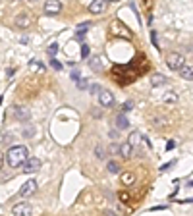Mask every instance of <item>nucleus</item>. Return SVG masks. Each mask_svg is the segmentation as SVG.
<instances>
[{
	"instance_id": "20",
	"label": "nucleus",
	"mask_w": 193,
	"mask_h": 216,
	"mask_svg": "<svg viewBox=\"0 0 193 216\" xmlns=\"http://www.w3.org/2000/svg\"><path fill=\"white\" fill-rule=\"evenodd\" d=\"M141 139H143V135H141L139 131H131V135H130V139H127V141H130L131 145L135 147V145H137V143H139Z\"/></svg>"
},
{
	"instance_id": "23",
	"label": "nucleus",
	"mask_w": 193,
	"mask_h": 216,
	"mask_svg": "<svg viewBox=\"0 0 193 216\" xmlns=\"http://www.w3.org/2000/svg\"><path fill=\"white\" fill-rule=\"evenodd\" d=\"M95 154H97V158H101V160H103V158L106 156V150H104V147L97 145V147H95Z\"/></svg>"
},
{
	"instance_id": "27",
	"label": "nucleus",
	"mask_w": 193,
	"mask_h": 216,
	"mask_svg": "<svg viewBox=\"0 0 193 216\" xmlns=\"http://www.w3.org/2000/svg\"><path fill=\"white\" fill-rule=\"evenodd\" d=\"M89 91H91V95H97V97H99V93H103L101 91V85H97V83H93L91 87H89Z\"/></svg>"
},
{
	"instance_id": "12",
	"label": "nucleus",
	"mask_w": 193,
	"mask_h": 216,
	"mask_svg": "<svg viewBox=\"0 0 193 216\" xmlns=\"http://www.w3.org/2000/svg\"><path fill=\"white\" fill-rule=\"evenodd\" d=\"M131 154H133V145L130 141L122 143V145H120V156L122 158H131Z\"/></svg>"
},
{
	"instance_id": "1",
	"label": "nucleus",
	"mask_w": 193,
	"mask_h": 216,
	"mask_svg": "<svg viewBox=\"0 0 193 216\" xmlns=\"http://www.w3.org/2000/svg\"><path fill=\"white\" fill-rule=\"evenodd\" d=\"M149 70V60L145 56H137V62H131V66H114L112 74L116 75V79L120 83H130V81H135L139 75H143L145 71Z\"/></svg>"
},
{
	"instance_id": "17",
	"label": "nucleus",
	"mask_w": 193,
	"mask_h": 216,
	"mask_svg": "<svg viewBox=\"0 0 193 216\" xmlns=\"http://www.w3.org/2000/svg\"><path fill=\"white\" fill-rule=\"evenodd\" d=\"M166 81H168L166 75L156 74V75H153V79H151V85H153V87H160V85H166Z\"/></svg>"
},
{
	"instance_id": "36",
	"label": "nucleus",
	"mask_w": 193,
	"mask_h": 216,
	"mask_svg": "<svg viewBox=\"0 0 193 216\" xmlns=\"http://www.w3.org/2000/svg\"><path fill=\"white\" fill-rule=\"evenodd\" d=\"M170 166H172V162H168V164H164V166H162V168H160V172H164V170H168V168H170Z\"/></svg>"
},
{
	"instance_id": "26",
	"label": "nucleus",
	"mask_w": 193,
	"mask_h": 216,
	"mask_svg": "<svg viewBox=\"0 0 193 216\" xmlns=\"http://www.w3.org/2000/svg\"><path fill=\"white\" fill-rule=\"evenodd\" d=\"M87 87H89V81H87L85 77H81L79 81H77V89H81V91H83V89H87Z\"/></svg>"
},
{
	"instance_id": "37",
	"label": "nucleus",
	"mask_w": 193,
	"mask_h": 216,
	"mask_svg": "<svg viewBox=\"0 0 193 216\" xmlns=\"http://www.w3.org/2000/svg\"><path fill=\"white\" fill-rule=\"evenodd\" d=\"M108 2H118V0H108Z\"/></svg>"
},
{
	"instance_id": "32",
	"label": "nucleus",
	"mask_w": 193,
	"mask_h": 216,
	"mask_svg": "<svg viewBox=\"0 0 193 216\" xmlns=\"http://www.w3.org/2000/svg\"><path fill=\"white\" fill-rule=\"evenodd\" d=\"M151 41H153L155 48H159V41H156V31H153V33H151Z\"/></svg>"
},
{
	"instance_id": "22",
	"label": "nucleus",
	"mask_w": 193,
	"mask_h": 216,
	"mask_svg": "<svg viewBox=\"0 0 193 216\" xmlns=\"http://www.w3.org/2000/svg\"><path fill=\"white\" fill-rule=\"evenodd\" d=\"M91 56V46L85 42V45H81V58H89Z\"/></svg>"
},
{
	"instance_id": "4",
	"label": "nucleus",
	"mask_w": 193,
	"mask_h": 216,
	"mask_svg": "<svg viewBox=\"0 0 193 216\" xmlns=\"http://www.w3.org/2000/svg\"><path fill=\"white\" fill-rule=\"evenodd\" d=\"M166 66L170 70H174V71H180V68L185 66V60H183V56L180 52H170L166 56Z\"/></svg>"
},
{
	"instance_id": "19",
	"label": "nucleus",
	"mask_w": 193,
	"mask_h": 216,
	"mask_svg": "<svg viewBox=\"0 0 193 216\" xmlns=\"http://www.w3.org/2000/svg\"><path fill=\"white\" fill-rule=\"evenodd\" d=\"M16 116L18 120H29V110L27 108H16Z\"/></svg>"
},
{
	"instance_id": "8",
	"label": "nucleus",
	"mask_w": 193,
	"mask_h": 216,
	"mask_svg": "<svg viewBox=\"0 0 193 216\" xmlns=\"http://www.w3.org/2000/svg\"><path fill=\"white\" fill-rule=\"evenodd\" d=\"M35 191H37V182H35V179H29V182H25L23 185H21L19 195L21 197H29V195H33Z\"/></svg>"
},
{
	"instance_id": "18",
	"label": "nucleus",
	"mask_w": 193,
	"mask_h": 216,
	"mask_svg": "<svg viewBox=\"0 0 193 216\" xmlns=\"http://www.w3.org/2000/svg\"><path fill=\"white\" fill-rule=\"evenodd\" d=\"M162 100H164L166 104H176V102H178V95H176V93H172V91H168L166 95L162 97Z\"/></svg>"
},
{
	"instance_id": "35",
	"label": "nucleus",
	"mask_w": 193,
	"mask_h": 216,
	"mask_svg": "<svg viewBox=\"0 0 193 216\" xmlns=\"http://www.w3.org/2000/svg\"><path fill=\"white\" fill-rule=\"evenodd\" d=\"M174 147H176V143H174V141H168V145H166V149H168V150H172Z\"/></svg>"
},
{
	"instance_id": "33",
	"label": "nucleus",
	"mask_w": 193,
	"mask_h": 216,
	"mask_svg": "<svg viewBox=\"0 0 193 216\" xmlns=\"http://www.w3.org/2000/svg\"><path fill=\"white\" fill-rule=\"evenodd\" d=\"M83 37H85V31H81V29H77V33H75V39H77V41H81Z\"/></svg>"
},
{
	"instance_id": "24",
	"label": "nucleus",
	"mask_w": 193,
	"mask_h": 216,
	"mask_svg": "<svg viewBox=\"0 0 193 216\" xmlns=\"http://www.w3.org/2000/svg\"><path fill=\"white\" fill-rule=\"evenodd\" d=\"M31 70H33V71H45V66H42L41 62L33 60V62H31Z\"/></svg>"
},
{
	"instance_id": "30",
	"label": "nucleus",
	"mask_w": 193,
	"mask_h": 216,
	"mask_svg": "<svg viewBox=\"0 0 193 216\" xmlns=\"http://www.w3.org/2000/svg\"><path fill=\"white\" fill-rule=\"evenodd\" d=\"M120 199H122L124 201V203H127V201H130V195H127V193L126 191H120V195H118Z\"/></svg>"
},
{
	"instance_id": "25",
	"label": "nucleus",
	"mask_w": 193,
	"mask_h": 216,
	"mask_svg": "<svg viewBox=\"0 0 193 216\" xmlns=\"http://www.w3.org/2000/svg\"><path fill=\"white\" fill-rule=\"evenodd\" d=\"M130 110H133V100H126V102L122 104V112L126 114V112H130Z\"/></svg>"
},
{
	"instance_id": "13",
	"label": "nucleus",
	"mask_w": 193,
	"mask_h": 216,
	"mask_svg": "<svg viewBox=\"0 0 193 216\" xmlns=\"http://www.w3.org/2000/svg\"><path fill=\"white\" fill-rule=\"evenodd\" d=\"M178 74H180V77H182V79H187V81H193V68H191V66H187V64H185V66H182Z\"/></svg>"
},
{
	"instance_id": "6",
	"label": "nucleus",
	"mask_w": 193,
	"mask_h": 216,
	"mask_svg": "<svg viewBox=\"0 0 193 216\" xmlns=\"http://www.w3.org/2000/svg\"><path fill=\"white\" fill-rule=\"evenodd\" d=\"M33 23V18H31V14H27V12H21L16 16V25L19 27V29H27Z\"/></svg>"
},
{
	"instance_id": "31",
	"label": "nucleus",
	"mask_w": 193,
	"mask_h": 216,
	"mask_svg": "<svg viewBox=\"0 0 193 216\" xmlns=\"http://www.w3.org/2000/svg\"><path fill=\"white\" fill-rule=\"evenodd\" d=\"M71 79H74L75 83H77V81H79V79H81V77H79V71H77V70H74V71H71Z\"/></svg>"
},
{
	"instance_id": "2",
	"label": "nucleus",
	"mask_w": 193,
	"mask_h": 216,
	"mask_svg": "<svg viewBox=\"0 0 193 216\" xmlns=\"http://www.w3.org/2000/svg\"><path fill=\"white\" fill-rule=\"evenodd\" d=\"M6 158H8V164H10L12 168L23 166V162L29 158V150H27V147H23V145H16V147L8 149Z\"/></svg>"
},
{
	"instance_id": "34",
	"label": "nucleus",
	"mask_w": 193,
	"mask_h": 216,
	"mask_svg": "<svg viewBox=\"0 0 193 216\" xmlns=\"http://www.w3.org/2000/svg\"><path fill=\"white\" fill-rule=\"evenodd\" d=\"M110 153H120V147L118 145H110Z\"/></svg>"
},
{
	"instance_id": "11",
	"label": "nucleus",
	"mask_w": 193,
	"mask_h": 216,
	"mask_svg": "<svg viewBox=\"0 0 193 216\" xmlns=\"http://www.w3.org/2000/svg\"><path fill=\"white\" fill-rule=\"evenodd\" d=\"M99 102H101V106H112L114 104V95L110 91H103L101 95H99Z\"/></svg>"
},
{
	"instance_id": "29",
	"label": "nucleus",
	"mask_w": 193,
	"mask_h": 216,
	"mask_svg": "<svg viewBox=\"0 0 193 216\" xmlns=\"http://www.w3.org/2000/svg\"><path fill=\"white\" fill-rule=\"evenodd\" d=\"M50 66H52V68H54V70H58V71H60V70H62V64H60V62H58V60H56V58H52V60H50Z\"/></svg>"
},
{
	"instance_id": "21",
	"label": "nucleus",
	"mask_w": 193,
	"mask_h": 216,
	"mask_svg": "<svg viewBox=\"0 0 193 216\" xmlns=\"http://www.w3.org/2000/svg\"><path fill=\"white\" fill-rule=\"evenodd\" d=\"M106 170H108L110 174H116V172H120V164L116 160H110L108 164H106Z\"/></svg>"
},
{
	"instance_id": "7",
	"label": "nucleus",
	"mask_w": 193,
	"mask_h": 216,
	"mask_svg": "<svg viewBox=\"0 0 193 216\" xmlns=\"http://www.w3.org/2000/svg\"><path fill=\"white\" fill-rule=\"evenodd\" d=\"M60 10L62 4L58 0H46L45 2V14H48V16H56V14H60Z\"/></svg>"
},
{
	"instance_id": "15",
	"label": "nucleus",
	"mask_w": 193,
	"mask_h": 216,
	"mask_svg": "<svg viewBox=\"0 0 193 216\" xmlns=\"http://www.w3.org/2000/svg\"><path fill=\"white\" fill-rule=\"evenodd\" d=\"M116 126H118V129H127V127H130V122H127L124 112H120L116 116Z\"/></svg>"
},
{
	"instance_id": "9",
	"label": "nucleus",
	"mask_w": 193,
	"mask_h": 216,
	"mask_svg": "<svg viewBox=\"0 0 193 216\" xmlns=\"http://www.w3.org/2000/svg\"><path fill=\"white\" fill-rule=\"evenodd\" d=\"M12 212H14V216H31V206H29V203H19L12 208Z\"/></svg>"
},
{
	"instance_id": "10",
	"label": "nucleus",
	"mask_w": 193,
	"mask_h": 216,
	"mask_svg": "<svg viewBox=\"0 0 193 216\" xmlns=\"http://www.w3.org/2000/svg\"><path fill=\"white\" fill-rule=\"evenodd\" d=\"M106 4H108V0H93L89 4V12L91 14H103L106 10Z\"/></svg>"
},
{
	"instance_id": "14",
	"label": "nucleus",
	"mask_w": 193,
	"mask_h": 216,
	"mask_svg": "<svg viewBox=\"0 0 193 216\" xmlns=\"http://www.w3.org/2000/svg\"><path fill=\"white\" fill-rule=\"evenodd\" d=\"M89 68H91L93 71H101V70H103L101 56H91V58H89Z\"/></svg>"
},
{
	"instance_id": "28",
	"label": "nucleus",
	"mask_w": 193,
	"mask_h": 216,
	"mask_svg": "<svg viewBox=\"0 0 193 216\" xmlns=\"http://www.w3.org/2000/svg\"><path fill=\"white\" fill-rule=\"evenodd\" d=\"M56 52H58V45H56V42H52V45L48 46V54H50V58H54Z\"/></svg>"
},
{
	"instance_id": "3",
	"label": "nucleus",
	"mask_w": 193,
	"mask_h": 216,
	"mask_svg": "<svg viewBox=\"0 0 193 216\" xmlns=\"http://www.w3.org/2000/svg\"><path fill=\"white\" fill-rule=\"evenodd\" d=\"M110 33L116 35V37H124V39H131V31L122 23L120 19H114L110 21Z\"/></svg>"
},
{
	"instance_id": "16",
	"label": "nucleus",
	"mask_w": 193,
	"mask_h": 216,
	"mask_svg": "<svg viewBox=\"0 0 193 216\" xmlns=\"http://www.w3.org/2000/svg\"><path fill=\"white\" fill-rule=\"evenodd\" d=\"M122 183L126 187H131L135 183V174H133V172H124V174H122Z\"/></svg>"
},
{
	"instance_id": "5",
	"label": "nucleus",
	"mask_w": 193,
	"mask_h": 216,
	"mask_svg": "<svg viewBox=\"0 0 193 216\" xmlns=\"http://www.w3.org/2000/svg\"><path fill=\"white\" fill-rule=\"evenodd\" d=\"M39 168H41V160H39V158H35V156H29V158L23 162V172H25V174L39 172Z\"/></svg>"
}]
</instances>
